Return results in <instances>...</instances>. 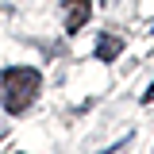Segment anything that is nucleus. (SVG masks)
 Instances as JSON below:
<instances>
[{"label": "nucleus", "mask_w": 154, "mask_h": 154, "mask_svg": "<svg viewBox=\"0 0 154 154\" xmlns=\"http://www.w3.org/2000/svg\"><path fill=\"white\" fill-rule=\"evenodd\" d=\"M119 50H123V38L119 35H100V42H96V62H112Z\"/></svg>", "instance_id": "obj_3"}, {"label": "nucleus", "mask_w": 154, "mask_h": 154, "mask_svg": "<svg viewBox=\"0 0 154 154\" xmlns=\"http://www.w3.org/2000/svg\"><path fill=\"white\" fill-rule=\"evenodd\" d=\"M62 8H66V35H77L93 16V0H62Z\"/></svg>", "instance_id": "obj_2"}, {"label": "nucleus", "mask_w": 154, "mask_h": 154, "mask_svg": "<svg viewBox=\"0 0 154 154\" xmlns=\"http://www.w3.org/2000/svg\"><path fill=\"white\" fill-rule=\"evenodd\" d=\"M38 89H42V73L31 66H8L0 73V93H4V108L12 116H23L35 104Z\"/></svg>", "instance_id": "obj_1"}]
</instances>
